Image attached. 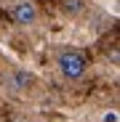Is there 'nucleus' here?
Wrapping results in <instances>:
<instances>
[{"mask_svg": "<svg viewBox=\"0 0 120 122\" xmlns=\"http://www.w3.org/2000/svg\"><path fill=\"white\" fill-rule=\"evenodd\" d=\"M29 85H32V74L27 69H11L6 74V88L11 93H24Z\"/></svg>", "mask_w": 120, "mask_h": 122, "instance_id": "obj_3", "label": "nucleus"}, {"mask_svg": "<svg viewBox=\"0 0 120 122\" xmlns=\"http://www.w3.org/2000/svg\"><path fill=\"white\" fill-rule=\"evenodd\" d=\"M64 11H67L69 16L83 13V11H86V0H64Z\"/></svg>", "mask_w": 120, "mask_h": 122, "instance_id": "obj_4", "label": "nucleus"}, {"mask_svg": "<svg viewBox=\"0 0 120 122\" xmlns=\"http://www.w3.org/2000/svg\"><path fill=\"white\" fill-rule=\"evenodd\" d=\"M11 16L19 27H32L37 21V5L32 0H19V3L11 8Z\"/></svg>", "mask_w": 120, "mask_h": 122, "instance_id": "obj_2", "label": "nucleus"}, {"mask_svg": "<svg viewBox=\"0 0 120 122\" xmlns=\"http://www.w3.org/2000/svg\"><path fill=\"white\" fill-rule=\"evenodd\" d=\"M56 64H59V72H62L67 80H80L86 74V69H88L86 56L80 51H62L59 58H56Z\"/></svg>", "mask_w": 120, "mask_h": 122, "instance_id": "obj_1", "label": "nucleus"}, {"mask_svg": "<svg viewBox=\"0 0 120 122\" xmlns=\"http://www.w3.org/2000/svg\"><path fill=\"white\" fill-rule=\"evenodd\" d=\"M11 122H24V119H22V117H13V119H11Z\"/></svg>", "mask_w": 120, "mask_h": 122, "instance_id": "obj_5", "label": "nucleus"}]
</instances>
